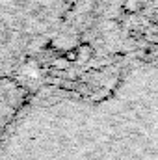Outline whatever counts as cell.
Wrapping results in <instances>:
<instances>
[{
    "instance_id": "obj_1",
    "label": "cell",
    "mask_w": 158,
    "mask_h": 160,
    "mask_svg": "<svg viewBox=\"0 0 158 160\" xmlns=\"http://www.w3.org/2000/svg\"><path fill=\"white\" fill-rule=\"evenodd\" d=\"M77 50H78V62H87V60L93 56V47H91V45H87V43L78 45V47H77Z\"/></svg>"
}]
</instances>
